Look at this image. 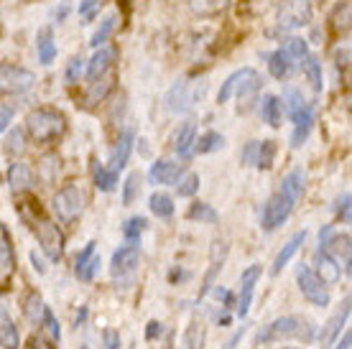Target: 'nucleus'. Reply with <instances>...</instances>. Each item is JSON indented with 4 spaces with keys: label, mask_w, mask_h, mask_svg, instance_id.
<instances>
[{
    "label": "nucleus",
    "mask_w": 352,
    "mask_h": 349,
    "mask_svg": "<svg viewBox=\"0 0 352 349\" xmlns=\"http://www.w3.org/2000/svg\"><path fill=\"white\" fill-rule=\"evenodd\" d=\"M138 260H141V247L133 243L123 245L120 250H115L110 271H113L115 278H125V275H131V273L138 268Z\"/></svg>",
    "instance_id": "nucleus-13"
},
{
    "label": "nucleus",
    "mask_w": 352,
    "mask_h": 349,
    "mask_svg": "<svg viewBox=\"0 0 352 349\" xmlns=\"http://www.w3.org/2000/svg\"><path fill=\"white\" fill-rule=\"evenodd\" d=\"M276 16L283 31H294V28L307 26L314 16V8H311V0H281Z\"/></svg>",
    "instance_id": "nucleus-6"
},
{
    "label": "nucleus",
    "mask_w": 352,
    "mask_h": 349,
    "mask_svg": "<svg viewBox=\"0 0 352 349\" xmlns=\"http://www.w3.org/2000/svg\"><path fill=\"white\" fill-rule=\"evenodd\" d=\"M138 194H141V174H131L123 183V204L125 207H131L133 201L138 199Z\"/></svg>",
    "instance_id": "nucleus-46"
},
{
    "label": "nucleus",
    "mask_w": 352,
    "mask_h": 349,
    "mask_svg": "<svg viewBox=\"0 0 352 349\" xmlns=\"http://www.w3.org/2000/svg\"><path fill=\"white\" fill-rule=\"evenodd\" d=\"M36 49H38V61L49 67L56 59V44H54V31L49 26H44L36 36Z\"/></svg>",
    "instance_id": "nucleus-25"
},
{
    "label": "nucleus",
    "mask_w": 352,
    "mask_h": 349,
    "mask_svg": "<svg viewBox=\"0 0 352 349\" xmlns=\"http://www.w3.org/2000/svg\"><path fill=\"white\" fill-rule=\"evenodd\" d=\"M26 128L36 143H52L67 131V120L62 113H56L52 107H38L26 117Z\"/></svg>",
    "instance_id": "nucleus-2"
},
{
    "label": "nucleus",
    "mask_w": 352,
    "mask_h": 349,
    "mask_svg": "<svg viewBox=\"0 0 352 349\" xmlns=\"http://www.w3.org/2000/svg\"><path fill=\"white\" fill-rule=\"evenodd\" d=\"M146 227H148V219L146 217H131L128 222L123 225V235L125 240H131V243H135V240H141V235L146 232Z\"/></svg>",
    "instance_id": "nucleus-44"
},
{
    "label": "nucleus",
    "mask_w": 352,
    "mask_h": 349,
    "mask_svg": "<svg viewBox=\"0 0 352 349\" xmlns=\"http://www.w3.org/2000/svg\"><path fill=\"white\" fill-rule=\"evenodd\" d=\"M115 71L113 69H107L102 71L100 77H95L92 82H89V89H87V97H85V105L87 107H95L100 105V102H105L107 95L115 89Z\"/></svg>",
    "instance_id": "nucleus-15"
},
{
    "label": "nucleus",
    "mask_w": 352,
    "mask_h": 349,
    "mask_svg": "<svg viewBox=\"0 0 352 349\" xmlns=\"http://www.w3.org/2000/svg\"><path fill=\"white\" fill-rule=\"evenodd\" d=\"M350 341H352V334L350 332H344V339L337 344V349H350Z\"/></svg>",
    "instance_id": "nucleus-57"
},
{
    "label": "nucleus",
    "mask_w": 352,
    "mask_h": 349,
    "mask_svg": "<svg viewBox=\"0 0 352 349\" xmlns=\"http://www.w3.org/2000/svg\"><path fill=\"white\" fill-rule=\"evenodd\" d=\"M161 332H164V326H161L159 322H151V324H148V332H146V339H148V341L159 339Z\"/></svg>",
    "instance_id": "nucleus-54"
},
{
    "label": "nucleus",
    "mask_w": 352,
    "mask_h": 349,
    "mask_svg": "<svg viewBox=\"0 0 352 349\" xmlns=\"http://www.w3.org/2000/svg\"><path fill=\"white\" fill-rule=\"evenodd\" d=\"M36 85V74L26 67L0 64V95H23Z\"/></svg>",
    "instance_id": "nucleus-5"
},
{
    "label": "nucleus",
    "mask_w": 352,
    "mask_h": 349,
    "mask_svg": "<svg viewBox=\"0 0 352 349\" xmlns=\"http://www.w3.org/2000/svg\"><path fill=\"white\" fill-rule=\"evenodd\" d=\"M337 217L344 219V222H350V194H344V196H340L337 199Z\"/></svg>",
    "instance_id": "nucleus-51"
},
{
    "label": "nucleus",
    "mask_w": 352,
    "mask_h": 349,
    "mask_svg": "<svg viewBox=\"0 0 352 349\" xmlns=\"http://www.w3.org/2000/svg\"><path fill=\"white\" fill-rule=\"evenodd\" d=\"M10 122H13V110L10 107H0V133L8 131Z\"/></svg>",
    "instance_id": "nucleus-53"
},
{
    "label": "nucleus",
    "mask_w": 352,
    "mask_h": 349,
    "mask_svg": "<svg viewBox=\"0 0 352 349\" xmlns=\"http://www.w3.org/2000/svg\"><path fill=\"white\" fill-rule=\"evenodd\" d=\"M301 69L307 71L311 87L319 92V89H322V64H319L317 56H307V59H304V64H301Z\"/></svg>",
    "instance_id": "nucleus-43"
},
{
    "label": "nucleus",
    "mask_w": 352,
    "mask_h": 349,
    "mask_svg": "<svg viewBox=\"0 0 352 349\" xmlns=\"http://www.w3.org/2000/svg\"><path fill=\"white\" fill-rule=\"evenodd\" d=\"M294 204H296V199L278 189V192L273 194L271 199L265 201L263 217H261V227H263L265 232H273V229H278L283 222L291 217V212H294Z\"/></svg>",
    "instance_id": "nucleus-3"
},
{
    "label": "nucleus",
    "mask_w": 352,
    "mask_h": 349,
    "mask_svg": "<svg viewBox=\"0 0 352 349\" xmlns=\"http://www.w3.org/2000/svg\"><path fill=\"white\" fill-rule=\"evenodd\" d=\"M54 212L62 222H74L85 212V194L80 192V186H64L54 196Z\"/></svg>",
    "instance_id": "nucleus-8"
},
{
    "label": "nucleus",
    "mask_w": 352,
    "mask_h": 349,
    "mask_svg": "<svg viewBox=\"0 0 352 349\" xmlns=\"http://www.w3.org/2000/svg\"><path fill=\"white\" fill-rule=\"evenodd\" d=\"M6 153L13 158L23 156L26 153V135H23V131H10L8 135H6Z\"/></svg>",
    "instance_id": "nucleus-41"
},
{
    "label": "nucleus",
    "mask_w": 352,
    "mask_h": 349,
    "mask_svg": "<svg viewBox=\"0 0 352 349\" xmlns=\"http://www.w3.org/2000/svg\"><path fill=\"white\" fill-rule=\"evenodd\" d=\"M232 0H189V8H192L194 16H202V18H212V16H220L230 8Z\"/></svg>",
    "instance_id": "nucleus-28"
},
{
    "label": "nucleus",
    "mask_w": 352,
    "mask_h": 349,
    "mask_svg": "<svg viewBox=\"0 0 352 349\" xmlns=\"http://www.w3.org/2000/svg\"><path fill=\"white\" fill-rule=\"evenodd\" d=\"M148 207H151V212H153L156 217H161V219L174 217V210H176V207H174V199H171L168 194H164V192L151 194Z\"/></svg>",
    "instance_id": "nucleus-34"
},
{
    "label": "nucleus",
    "mask_w": 352,
    "mask_h": 349,
    "mask_svg": "<svg viewBox=\"0 0 352 349\" xmlns=\"http://www.w3.org/2000/svg\"><path fill=\"white\" fill-rule=\"evenodd\" d=\"M261 273H263V268H261V265H250V268H245V271H243V275H240V298H238V306H235V311H238L240 319H245L248 311H250L253 293H256V286H258Z\"/></svg>",
    "instance_id": "nucleus-11"
},
{
    "label": "nucleus",
    "mask_w": 352,
    "mask_h": 349,
    "mask_svg": "<svg viewBox=\"0 0 352 349\" xmlns=\"http://www.w3.org/2000/svg\"><path fill=\"white\" fill-rule=\"evenodd\" d=\"M0 347L3 349H18L21 347V334L13 322V316L8 314V308L0 304Z\"/></svg>",
    "instance_id": "nucleus-21"
},
{
    "label": "nucleus",
    "mask_w": 352,
    "mask_h": 349,
    "mask_svg": "<svg viewBox=\"0 0 352 349\" xmlns=\"http://www.w3.org/2000/svg\"><path fill=\"white\" fill-rule=\"evenodd\" d=\"M97 271H100V255H97V250H95V243H87L85 250H82V253L77 255V260H74V273H77L80 280H92Z\"/></svg>",
    "instance_id": "nucleus-16"
},
{
    "label": "nucleus",
    "mask_w": 352,
    "mask_h": 349,
    "mask_svg": "<svg viewBox=\"0 0 352 349\" xmlns=\"http://www.w3.org/2000/svg\"><path fill=\"white\" fill-rule=\"evenodd\" d=\"M281 192H286L289 196H294V199H299L301 192H304V171H301V168L291 171V174L283 179V181H281Z\"/></svg>",
    "instance_id": "nucleus-38"
},
{
    "label": "nucleus",
    "mask_w": 352,
    "mask_h": 349,
    "mask_svg": "<svg viewBox=\"0 0 352 349\" xmlns=\"http://www.w3.org/2000/svg\"><path fill=\"white\" fill-rule=\"evenodd\" d=\"M322 250L329 253L340 262V268L344 265V273H350V235H332L327 237L324 245H322Z\"/></svg>",
    "instance_id": "nucleus-17"
},
{
    "label": "nucleus",
    "mask_w": 352,
    "mask_h": 349,
    "mask_svg": "<svg viewBox=\"0 0 352 349\" xmlns=\"http://www.w3.org/2000/svg\"><path fill=\"white\" fill-rule=\"evenodd\" d=\"M82 69H85V59L74 56V59L69 61L67 71H64V79H67V85H77V82H80V77H82Z\"/></svg>",
    "instance_id": "nucleus-49"
},
{
    "label": "nucleus",
    "mask_w": 352,
    "mask_h": 349,
    "mask_svg": "<svg viewBox=\"0 0 352 349\" xmlns=\"http://www.w3.org/2000/svg\"><path fill=\"white\" fill-rule=\"evenodd\" d=\"M296 280H299V291L304 293V298H307L309 304L319 306V308H327V306H329V286H324V283L319 280L314 268L299 265Z\"/></svg>",
    "instance_id": "nucleus-7"
},
{
    "label": "nucleus",
    "mask_w": 352,
    "mask_h": 349,
    "mask_svg": "<svg viewBox=\"0 0 352 349\" xmlns=\"http://www.w3.org/2000/svg\"><path fill=\"white\" fill-rule=\"evenodd\" d=\"M258 89H261V74H258L256 69H238L235 74H230V77L225 79V85L220 87L217 100H220V102H228L232 95H238L240 100H243V97L253 95Z\"/></svg>",
    "instance_id": "nucleus-4"
},
{
    "label": "nucleus",
    "mask_w": 352,
    "mask_h": 349,
    "mask_svg": "<svg viewBox=\"0 0 352 349\" xmlns=\"http://www.w3.org/2000/svg\"><path fill=\"white\" fill-rule=\"evenodd\" d=\"M16 268V255H13V245H10L8 229L0 222V280H8L10 273Z\"/></svg>",
    "instance_id": "nucleus-24"
},
{
    "label": "nucleus",
    "mask_w": 352,
    "mask_h": 349,
    "mask_svg": "<svg viewBox=\"0 0 352 349\" xmlns=\"http://www.w3.org/2000/svg\"><path fill=\"white\" fill-rule=\"evenodd\" d=\"M179 179H182V181L176 183V194H179V196H194L197 189H199V176L189 171V174L179 176Z\"/></svg>",
    "instance_id": "nucleus-47"
},
{
    "label": "nucleus",
    "mask_w": 352,
    "mask_h": 349,
    "mask_svg": "<svg viewBox=\"0 0 352 349\" xmlns=\"http://www.w3.org/2000/svg\"><path fill=\"white\" fill-rule=\"evenodd\" d=\"M8 183L13 194L28 192V189L34 186V171H31V166L23 164V161H16V164L8 168Z\"/></svg>",
    "instance_id": "nucleus-19"
},
{
    "label": "nucleus",
    "mask_w": 352,
    "mask_h": 349,
    "mask_svg": "<svg viewBox=\"0 0 352 349\" xmlns=\"http://www.w3.org/2000/svg\"><path fill=\"white\" fill-rule=\"evenodd\" d=\"M102 349H120V334L115 329H105L102 332Z\"/></svg>",
    "instance_id": "nucleus-50"
},
{
    "label": "nucleus",
    "mask_w": 352,
    "mask_h": 349,
    "mask_svg": "<svg viewBox=\"0 0 352 349\" xmlns=\"http://www.w3.org/2000/svg\"><path fill=\"white\" fill-rule=\"evenodd\" d=\"M332 26L340 34H347L350 31V0H342L337 3V8L332 10Z\"/></svg>",
    "instance_id": "nucleus-39"
},
{
    "label": "nucleus",
    "mask_w": 352,
    "mask_h": 349,
    "mask_svg": "<svg viewBox=\"0 0 352 349\" xmlns=\"http://www.w3.org/2000/svg\"><path fill=\"white\" fill-rule=\"evenodd\" d=\"M41 324L46 326V332L52 334L54 341L62 339V326H59V322H56V316H54L52 308H46V306H44V314H41Z\"/></svg>",
    "instance_id": "nucleus-48"
},
{
    "label": "nucleus",
    "mask_w": 352,
    "mask_h": 349,
    "mask_svg": "<svg viewBox=\"0 0 352 349\" xmlns=\"http://www.w3.org/2000/svg\"><path fill=\"white\" fill-rule=\"evenodd\" d=\"M100 3H102V0H82V3H80V13H82V16H89V13H92V10H95Z\"/></svg>",
    "instance_id": "nucleus-55"
},
{
    "label": "nucleus",
    "mask_w": 352,
    "mask_h": 349,
    "mask_svg": "<svg viewBox=\"0 0 352 349\" xmlns=\"http://www.w3.org/2000/svg\"><path fill=\"white\" fill-rule=\"evenodd\" d=\"M347 319H350V298H344L342 304H340V308H337L335 314H332V319L324 324V329H322V334H319V341H322V347L329 349L332 344H335V339L340 337V334H342Z\"/></svg>",
    "instance_id": "nucleus-14"
},
{
    "label": "nucleus",
    "mask_w": 352,
    "mask_h": 349,
    "mask_svg": "<svg viewBox=\"0 0 352 349\" xmlns=\"http://www.w3.org/2000/svg\"><path fill=\"white\" fill-rule=\"evenodd\" d=\"M115 26H118V16H115V13H110V16H107L102 23H100V28H97L95 34H92V41H89V44H92V46H102L107 38L113 36Z\"/></svg>",
    "instance_id": "nucleus-42"
},
{
    "label": "nucleus",
    "mask_w": 352,
    "mask_h": 349,
    "mask_svg": "<svg viewBox=\"0 0 352 349\" xmlns=\"http://www.w3.org/2000/svg\"><path fill=\"white\" fill-rule=\"evenodd\" d=\"M222 146H225V138L214 131L204 133L202 138L194 140V150H197V153H214V150H220Z\"/></svg>",
    "instance_id": "nucleus-36"
},
{
    "label": "nucleus",
    "mask_w": 352,
    "mask_h": 349,
    "mask_svg": "<svg viewBox=\"0 0 352 349\" xmlns=\"http://www.w3.org/2000/svg\"><path fill=\"white\" fill-rule=\"evenodd\" d=\"M95 183L102 192H113L115 183H118V171L102 166V164H95Z\"/></svg>",
    "instance_id": "nucleus-37"
},
{
    "label": "nucleus",
    "mask_w": 352,
    "mask_h": 349,
    "mask_svg": "<svg viewBox=\"0 0 352 349\" xmlns=\"http://www.w3.org/2000/svg\"><path fill=\"white\" fill-rule=\"evenodd\" d=\"M36 237H38V245H41V250H44V255L49 258V260H54V262L62 260L64 235L54 222H49V219L38 222V225H36Z\"/></svg>",
    "instance_id": "nucleus-9"
},
{
    "label": "nucleus",
    "mask_w": 352,
    "mask_h": 349,
    "mask_svg": "<svg viewBox=\"0 0 352 349\" xmlns=\"http://www.w3.org/2000/svg\"><path fill=\"white\" fill-rule=\"evenodd\" d=\"M31 260H34V268H36V271H38V273H46V265H44V260H41L38 255L31 253Z\"/></svg>",
    "instance_id": "nucleus-56"
},
{
    "label": "nucleus",
    "mask_w": 352,
    "mask_h": 349,
    "mask_svg": "<svg viewBox=\"0 0 352 349\" xmlns=\"http://www.w3.org/2000/svg\"><path fill=\"white\" fill-rule=\"evenodd\" d=\"M194 140H197V128H194V122H184L174 135V150L182 158H186L194 150Z\"/></svg>",
    "instance_id": "nucleus-26"
},
{
    "label": "nucleus",
    "mask_w": 352,
    "mask_h": 349,
    "mask_svg": "<svg viewBox=\"0 0 352 349\" xmlns=\"http://www.w3.org/2000/svg\"><path fill=\"white\" fill-rule=\"evenodd\" d=\"M268 71H271L276 79H286L294 71V64H291L289 54L283 52V49H278V52H273L271 56H268Z\"/></svg>",
    "instance_id": "nucleus-32"
},
{
    "label": "nucleus",
    "mask_w": 352,
    "mask_h": 349,
    "mask_svg": "<svg viewBox=\"0 0 352 349\" xmlns=\"http://www.w3.org/2000/svg\"><path fill=\"white\" fill-rule=\"evenodd\" d=\"M199 95H204V87L202 89H192V85H189V82L179 79L174 87L166 92V110H168V113H176V115L189 113Z\"/></svg>",
    "instance_id": "nucleus-10"
},
{
    "label": "nucleus",
    "mask_w": 352,
    "mask_h": 349,
    "mask_svg": "<svg viewBox=\"0 0 352 349\" xmlns=\"http://www.w3.org/2000/svg\"><path fill=\"white\" fill-rule=\"evenodd\" d=\"M291 117H294V133H291V146L294 148H301L304 146V140L309 138V133L314 128V110L307 105V102H301L299 107H294L289 110Z\"/></svg>",
    "instance_id": "nucleus-12"
},
{
    "label": "nucleus",
    "mask_w": 352,
    "mask_h": 349,
    "mask_svg": "<svg viewBox=\"0 0 352 349\" xmlns=\"http://www.w3.org/2000/svg\"><path fill=\"white\" fill-rule=\"evenodd\" d=\"M283 52L289 54L294 69H296V67H301V64H304V59L309 56V49H307V41H304V38H291Z\"/></svg>",
    "instance_id": "nucleus-40"
},
{
    "label": "nucleus",
    "mask_w": 352,
    "mask_h": 349,
    "mask_svg": "<svg viewBox=\"0 0 352 349\" xmlns=\"http://www.w3.org/2000/svg\"><path fill=\"white\" fill-rule=\"evenodd\" d=\"M179 176H182V164H176V161H156L148 171L151 183H161V186L176 183Z\"/></svg>",
    "instance_id": "nucleus-18"
},
{
    "label": "nucleus",
    "mask_w": 352,
    "mask_h": 349,
    "mask_svg": "<svg viewBox=\"0 0 352 349\" xmlns=\"http://www.w3.org/2000/svg\"><path fill=\"white\" fill-rule=\"evenodd\" d=\"M166 349H168V347H166Z\"/></svg>",
    "instance_id": "nucleus-61"
},
{
    "label": "nucleus",
    "mask_w": 352,
    "mask_h": 349,
    "mask_svg": "<svg viewBox=\"0 0 352 349\" xmlns=\"http://www.w3.org/2000/svg\"><path fill=\"white\" fill-rule=\"evenodd\" d=\"M283 339H299L309 344L317 339V326L304 316H278L256 334V344H271Z\"/></svg>",
    "instance_id": "nucleus-1"
},
{
    "label": "nucleus",
    "mask_w": 352,
    "mask_h": 349,
    "mask_svg": "<svg viewBox=\"0 0 352 349\" xmlns=\"http://www.w3.org/2000/svg\"><path fill=\"white\" fill-rule=\"evenodd\" d=\"M261 115H263V122H268L271 128H278L283 120V102L281 97L276 95H265L263 102H261Z\"/></svg>",
    "instance_id": "nucleus-27"
},
{
    "label": "nucleus",
    "mask_w": 352,
    "mask_h": 349,
    "mask_svg": "<svg viewBox=\"0 0 352 349\" xmlns=\"http://www.w3.org/2000/svg\"><path fill=\"white\" fill-rule=\"evenodd\" d=\"M133 140H135V133L123 131V133H120V138H118V143H115L113 158H110V168H113V171H118V174L123 171L125 164H128V158H131Z\"/></svg>",
    "instance_id": "nucleus-22"
},
{
    "label": "nucleus",
    "mask_w": 352,
    "mask_h": 349,
    "mask_svg": "<svg viewBox=\"0 0 352 349\" xmlns=\"http://www.w3.org/2000/svg\"><path fill=\"white\" fill-rule=\"evenodd\" d=\"M59 171H62V158L56 156V153L41 156V161H38V179H41V181L54 183L56 176H59Z\"/></svg>",
    "instance_id": "nucleus-30"
},
{
    "label": "nucleus",
    "mask_w": 352,
    "mask_h": 349,
    "mask_svg": "<svg viewBox=\"0 0 352 349\" xmlns=\"http://www.w3.org/2000/svg\"><path fill=\"white\" fill-rule=\"evenodd\" d=\"M189 219H197V222H204V225H214L220 219V214L207 201H194L192 210H189Z\"/></svg>",
    "instance_id": "nucleus-35"
},
{
    "label": "nucleus",
    "mask_w": 352,
    "mask_h": 349,
    "mask_svg": "<svg viewBox=\"0 0 352 349\" xmlns=\"http://www.w3.org/2000/svg\"><path fill=\"white\" fill-rule=\"evenodd\" d=\"M204 339H207V329L202 322H192L182 334V344L179 349H204Z\"/></svg>",
    "instance_id": "nucleus-29"
},
{
    "label": "nucleus",
    "mask_w": 352,
    "mask_h": 349,
    "mask_svg": "<svg viewBox=\"0 0 352 349\" xmlns=\"http://www.w3.org/2000/svg\"><path fill=\"white\" fill-rule=\"evenodd\" d=\"M28 349H34V347H28Z\"/></svg>",
    "instance_id": "nucleus-60"
},
{
    "label": "nucleus",
    "mask_w": 352,
    "mask_h": 349,
    "mask_svg": "<svg viewBox=\"0 0 352 349\" xmlns=\"http://www.w3.org/2000/svg\"><path fill=\"white\" fill-rule=\"evenodd\" d=\"M258 140H253V143H248V148L243 150V164H256V156H258Z\"/></svg>",
    "instance_id": "nucleus-52"
},
{
    "label": "nucleus",
    "mask_w": 352,
    "mask_h": 349,
    "mask_svg": "<svg viewBox=\"0 0 352 349\" xmlns=\"http://www.w3.org/2000/svg\"><path fill=\"white\" fill-rule=\"evenodd\" d=\"M85 319H87V306H82L80 316H77V326H82V324H85Z\"/></svg>",
    "instance_id": "nucleus-58"
},
{
    "label": "nucleus",
    "mask_w": 352,
    "mask_h": 349,
    "mask_svg": "<svg viewBox=\"0 0 352 349\" xmlns=\"http://www.w3.org/2000/svg\"><path fill=\"white\" fill-rule=\"evenodd\" d=\"M314 273H317L319 280H322L324 286H335L337 280L342 278V268H340V262H337L329 253H324V250H319L317 253V271Z\"/></svg>",
    "instance_id": "nucleus-20"
},
{
    "label": "nucleus",
    "mask_w": 352,
    "mask_h": 349,
    "mask_svg": "<svg viewBox=\"0 0 352 349\" xmlns=\"http://www.w3.org/2000/svg\"><path fill=\"white\" fill-rule=\"evenodd\" d=\"M273 158H276V143L273 140H263L258 146V156H256V166L263 171V168L273 166Z\"/></svg>",
    "instance_id": "nucleus-45"
},
{
    "label": "nucleus",
    "mask_w": 352,
    "mask_h": 349,
    "mask_svg": "<svg viewBox=\"0 0 352 349\" xmlns=\"http://www.w3.org/2000/svg\"><path fill=\"white\" fill-rule=\"evenodd\" d=\"M304 243H307V229H304V232H296V235L291 237L289 243L283 245V247H281V253L276 255V260H273V268H271L273 275H278V273H281L283 268L289 265L291 258H294V255L299 253V247H301V245H304Z\"/></svg>",
    "instance_id": "nucleus-23"
},
{
    "label": "nucleus",
    "mask_w": 352,
    "mask_h": 349,
    "mask_svg": "<svg viewBox=\"0 0 352 349\" xmlns=\"http://www.w3.org/2000/svg\"><path fill=\"white\" fill-rule=\"evenodd\" d=\"M281 349H301V347H281Z\"/></svg>",
    "instance_id": "nucleus-59"
},
{
    "label": "nucleus",
    "mask_w": 352,
    "mask_h": 349,
    "mask_svg": "<svg viewBox=\"0 0 352 349\" xmlns=\"http://www.w3.org/2000/svg\"><path fill=\"white\" fill-rule=\"evenodd\" d=\"M23 314H26L28 324H34V326H41L44 301H41V296H38V291H31V293L23 298Z\"/></svg>",
    "instance_id": "nucleus-33"
},
{
    "label": "nucleus",
    "mask_w": 352,
    "mask_h": 349,
    "mask_svg": "<svg viewBox=\"0 0 352 349\" xmlns=\"http://www.w3.org/2000/svg\"><path fill=\"white\" fill-rule=\"evenodd\" d=\"M113 61H115V49H100V52L92 56V61H89V67H87L89 82H92L95 77H100L102 71L110 69V67H113Z\"/></svg>",
    "instance_id": "nucleus-31"
}]
</instances>
